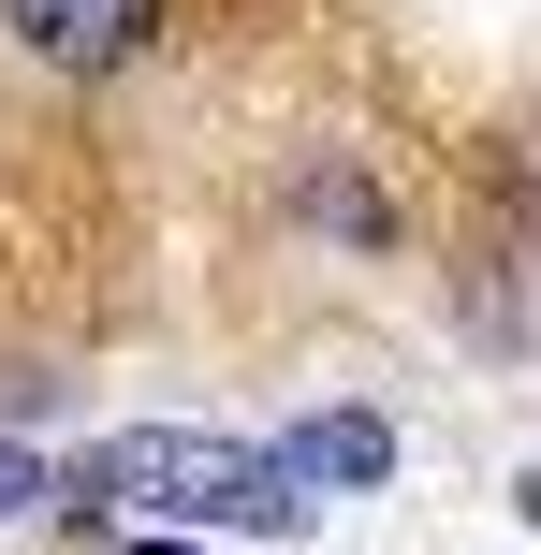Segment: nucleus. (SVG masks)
<instances>
[{
  "mask_svg": "<svg viewBox=\"0 0 541 555\" xmlns=\"http://www.w3.org/2000/svg\"><path fill=\"white\" fill-rule=\"evenodd\" d=\"M59 498H74V527L88 512H162V527H205V541H293L308 527V482L279 453H249V439H205V424H132Z\"/></svg>",
  "mask_w": 541,
  "mask_h": 555,
  "instance_id": "nucleus-1",
  "label": "nucleus"
},
{
  "mask_svg": "<svg viewBox=\"0 0 541 555\" xmlns=\"http://www.w3.org/2000/svg\"><path fill=\"white\" fill-rule=\"evenodd\" d=\"M308 220H337V234H366V249H381V234H396V205H381L351 162H322V176H308Z\"/></svg>",
  "mask_w": 541,
  "mask_h": 555,
  "instance_id": "nucleus-4",
  "label": "nucleus"
},
{
  "mask_svg": "<svg viewBox=\"0 0 541 555\" xmlns=\"http://www.w3.org/2000/svg\"><path fill=\"white\" fill-rule=\"evenodd\" d=\"M279 468L293 482H381V468H396V424H381V410H322V424L279 439Z\"/></svg>",
  "mask_w": 541,
  "mask_h": 555,
  "instance_id": "nucleus-3",
  "label": "nucleus"
},
{
  "mask_svg": "<svg viewBox=\"0 0 541 555\" xmlns=\"http://www.w3.org/2000/svg\"><path fill=\"white\" fill-rule=\"evenodd\" d=\"M117 555H220L205 527H146V541H117Z\"/></svg>",
  "mask_w": 541,
  "mask_h": 555,
  "instance_id": "nucleus-7",
  "label": "nucleus"
},
{
  "mask_svg": "<svg viewBox=\"0 0 541 555\" xmlns=\"http://www.w3.org/2000/svg\"><path fill=\"white\" fill-rule=\"evenodd\" d=\"M498 191H513V220L541 234V117H527V132H513V146H498Z\"/></svg>",
  "mask_w": 541,
  "mask_h": 555,
  "instance_id": "nucleus-5",
  "label": "nucleus"
},
{
  "mask_svg": "<svg viewBox=\"0 0 541 555\" xmlns=\"http://www.w3.org/2000/svg\"><path fill=\"white\" fill-rule=\"evenodd\" d=\"M513 512H527V527H541V468H527V482H513Z\"/></svg>",
  "mask_w": 541,
  "mask_h": 555,
  "instance_id": "nucleus-8",
  "label": "nucleus"
},
{
  "mask_svg": "<svg viewBox=\"0 0 541 555\" xmlns=\"http://www.w3.org/2000/svg\"><path fill=\"white\" fill-rule=\"evenodd\" d=\"M44 498H59V482H44V468H29V453H15V439H0V527H15V512H44Z\"/></svg>",
  "mask_w": 541,
  "mask_h": 555,
  "instance_id": "nucleus-6",
  "label": "nucleus"
},
{
  "mask_svg": "<svg viewBox=\"0 0 541 555\" xmlns=\"http://www.w3.org/2000/svg\"><path fill=\"white\" fill-rule=\"evenodd\" d=\"M0 29H15V59L103 88V74H132V59L162 44V0H0Z\"/></svg>",
  "mask_w": 541,
  "mask_h": 555,
  "instance_id": "nucleus-2",
  "label": "nucleus"
}]
</instances>
